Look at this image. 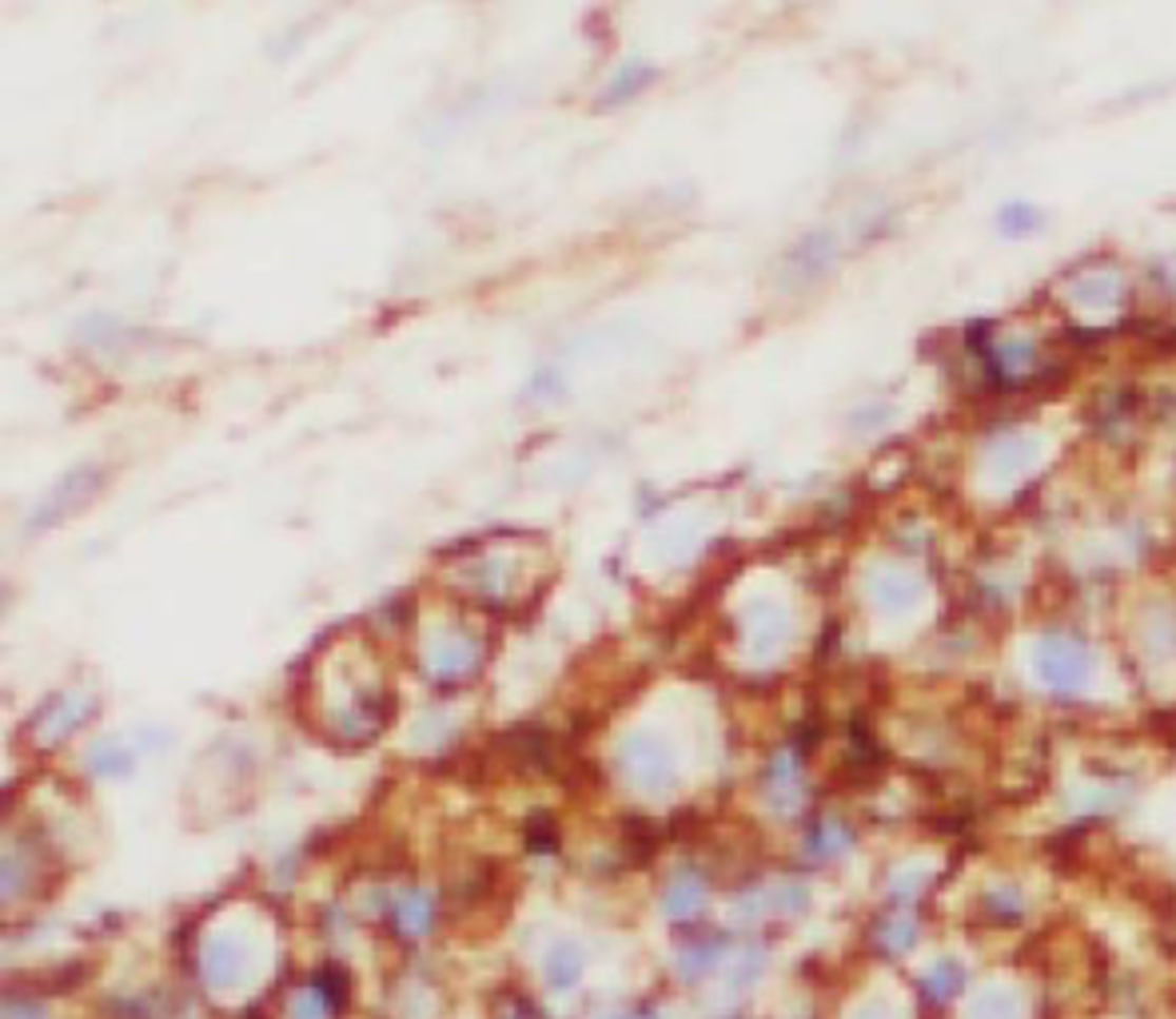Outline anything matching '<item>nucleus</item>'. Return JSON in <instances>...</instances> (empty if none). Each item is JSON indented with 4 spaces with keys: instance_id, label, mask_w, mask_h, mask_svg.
I'll use <instances>...</instances> for the list:
<instances>
[{
    "instance_id": "nucleus-2",
    "label": "nucleus",
    "mask_w": 1176,
    "mask_h": 1019,
    "mask_svg": "<svg viewBox=\"0 0 1176 1019\" xmlns=\"http://www.w3.org/2000/svg\"><path fill=\"white\" fill-rule=\"evenodd\" d=\"M519 1019H543L539 1012H531V1007H519Z\"/></svg>"
},
{
    "instance_id": "nucleus-1",
    "label": "nucleus",
    "mask_w": 1176,
    "mask_h": 1019,
    "mask_svg": "<svg viewBox=\"0 0 1176 1019\" xmlns=\"http://www.w3.org/2000/svg\"><path fill=\"white\" fill-rule=\"evenodd\" d=\"M579 972H582V952L579 948L562 944V948L551 952V960H546V980H551V987L566 992V987L579 980Z\"/></svg>"
}]
</instances>
